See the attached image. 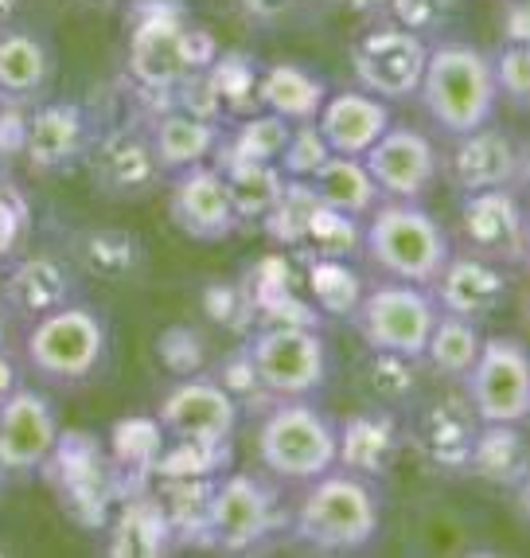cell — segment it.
<instances>
[{
	"mask_svg": "<svg viewBox=\"0 0 530 558\" xmlns=\"http://www.w3.org/2000/svg\"><path fill=\"white\" fill-rule=\"evenodd\" d=\"M20 4H24V0H0V28H9L12 20H16Z\"/></svg>",
	"mask_w": 530,
	"mask_h": 558,
	"instance_id": "db71d44e",
	"label": "cell"
},
{
	"mask_svg": "<svg viewBox=\"0 0 530 558\" xmlns=\"http://www.w3.org/2000/svg\"><path fill=\"white\" fill-rule=\"evenodd\" d=\"M328 157H332V149H328V141L320 137L317 121H297V125L288 130V141L278 157V168L288 180H308Z\"/></svg>",
	"mask_w": 530,
	"mask_h": 558,
	"instance_id": "7bdbcfd3",
	"label": "cell"
},
{
	"mask_svg": "<svg viewBox=\"0 0 530 558\" xmlns=\"http://www.w3.org/2000/svg\"><path fill=\"white\" fill-rule=\"evenodd\" d=\"M402 449V429L386 410H363L352 414L344 426H335V465L355 476H386Z\"/></svg>",
	"mask_w": 530,
	"mask_h": 558,
	"instance_id": "603a6c76",
	"label": "cell"
},
{
	"mask_svg": "<svg viewBox=\"0 0 530 558\" xmlns=\"http://www.w3.org/2000/svg\"><path fill=\"white\" fill-rule=\"evenodd\" d=\"M418 98L429 118L437 121V130H445L448 137L488 125L500 106L492 56L465 39H441L437 47H429Z\"/></svg>",
	"mask_w": 530,
	"mask_h": 558,
	"instance_id": "3957f363",
	"label": "cell"
},
{
	"mask_svg": "<svg viewBox=\"0 0 530 558\" xmlns=\"http://www.w3.org/2000/svg\"><path fill=\"white\" fill-rule=\"evenodd\" d=\"M328 4L347 16H382V0H328Z\"/></svg>",
	"mask_w": 530,
	"mask_h": 558,
	"instance_id": "816d5d0a",
	"label": "cell"
},
{
	"mask_svg": "<svg viewBox=\"0 0 530 558\" xmlns=\"http://www.w3.org/2000/svg\"><path fill=\"white\" fill-rule=\"evenodd\" d=\"M226 446H199V441H172V449H160L157 469L152 473L164 476H219Z\"/></svg>",
	"mask_w": 530,
	"mask_h": 558,
	"instance_id": "f6af8a7d",
	"label": "cell"
},
{
	"mask_svg": "<svg viewBox=\"0 0 530 558\" xmlns=\"http://www.w3.org/2000/svg\"><path fill=\"white\" fill-rule=\"evenodd\" d=\"M278 527L273 493L250 473H226L214 481L211 520H207V547L223 555H246L258 550Z\"/></svg>",
	"mask_w": 530,
	"mask_h": 558,
	"instance_id": "8fae6325",
	"label": "cell"
},
{
	"mask_svg": "<svg viewBox=\"0 0 530 558\" xmlns=\"http://www.w3.org/2000/svg\"><path fill=\"white\" fill-rule=\"evenodd\" d=\"M480 348H484V332H480L476 320L453 317V313H437L421 360H426L437 375H445V379H465V375L472 372Z\"/></svg>",
	"mask_w": 530,
	"mask_h": 558,
	"instance_id": "d6a6232c",
	"label": "cell"
},
{
	"mask_svg": "<svg viewBox=\"0 0 530 558\" xmlns=\"http://www.w3.org/2000/svg\"><path fill=\"white\" fill-rule=\"evenodd\" d=\"M223 133H226L223 121L192 118V113L172 110V106H164V110L149 118L152 153H157V165L164 177H172L180 168L211 160L214 149H219V141H223Z\"/></svg>",
	"mask_w": 530,
	"mask_h": 558,
	"instance_id": "cb8c5ba5",
	"label": "cell"
},
{
	"mask_svg": "<svg viewBox=\"0 0 530 558\" xmlns=\"http://www.w3.org/2000/svg\"><path fill=\"white\" fill-rule=\"evenodd\" d=\"M258 63L246 51H214V59L207 63V78H211L226 118H243V113L258 110Z\"/></svg>",
	"mask_w": 530,
	"mask_h": 558,
	"instance_id": "8d00e7d4",
	"label": "cell"
},
{
	"mask_svg": "<svg viewBox=\"0 0 530 558\" xmlns=\"http://www.w3.org/2000/svg\"><path fill=\"white\" fill-rule=\"evenodd\" d=\"M437 313V301H433V293L426 286L386 281V286L363 289V298H359V305H355V313L347 320L355 325V332L363 336L367 348L421 360Z\"/></svg>",
	"mask_w": 530,
	"mask_h": 558,
	"instance_id": "ba28073f",
	"label": "cell"
},
{
	"mask_svg": "<svg viewBox=\"0 0 530 558\" xmlns=\"http://www.w3.org/2000/svg\"><path fill=\"white\" fill-rule=\"evenodd\" d=\"M211 165L223 172L238 223H261L270 215V207L281 199L285 172L278 165H266V160H234V157H214Z\"/></svg>",
	"mask_w": 530,
	"mask_h": 558,
	"instance_id": "f546056e",
	"label": "cell"
},
{
	"mask_svg": "<svg viewBox=\"0 0 530 558\" xmlns=\"http://www.w3.org/2000/svg\"><path fill=\"white\" fill-rule=\"evenodd\" d=\"M59 414L51 399L20 383L16 391L0 399V469L16 476H32L56 457Z\"/></svg>",
	"mask_w": 530,
	"mask_h": 558,
	"instance_id": "9a60e30c",
	"label": "cell"
},
{
	"mask_svg": "<svg viewBox=\"0 0 530 558\" xmlns=\"http://www.w3.org/2000/svg\"><path fill=\"white\" fill-rule=\"evenodd\" d=\"M382 508L367 476L328 469L308 481L305 500L293 512V535L317 555H355L379 539Z\"/></svg>",
	"mask_w": 530,
	"mask_h": 558,
	"instance_id": "7a4b0ae2",
	"label": "cell"
},
{
	"mask_svg": "<svg viewBox=\"0 0 530 558\" xmlns=\"http://www.w3.org/2000/svg\"><path fill=\"white\" fill-rule=\"evenodd\" d=\"M94 125L78 102H44L24 118L20 153L32 172H66L86 157Z\"/></svg>",
	"mask_w": 530,
	"mask_h": 558,
	"instance_id": "ac0fdd59",
	"label": "cell"
},
{
	"mask_svg": "<svg viewBox=\"0 0 530 558\" xmlns=\"http://www.w3.org/2000/svg\"><path fill=\"white\" fill-rule=\"evenodd\" d=\"M391 102H382L367 90H328L317 113V130L328 141V149L340 157H363L374 141L391 125Z\"/></svg>",
	"mask_w": 530,
	"mask_h": 558,
	"instance_id": "44dd1931",
	"label": "cell"
},
{
	"mask_svg": "<svg viewBox=\"0 0 530 558\" xmlns=\"http://www.w3.org/2000/svg\"><path fill=\"white\" fill-rule=\"evenodd\" d=\"M172 547V527L164 520V508L152 496L130 493L113 523V555H137V558H152L164 555Z\"/></svg>",
	"mask_w": 530,
	"mask_h": 558,
	"instance_id": "1f68e13d",
	"label": "cell"
},
{
	"mask_svg": "<svg viewBox=\"0 0 530 558\" xmlns=\"http://www.w3.org/2000/svg\"><path fill=\"white\" fill-rule=\"evenodd\" d=\"M363 254L391 281L409 286H433L445 270L453 242L448 231L409 199H386L363 219Z\"/></svg>",
	"mask_w": 530,
	"mask_h": 558,
	"instance_id": "277c9868",
	"label": "cell"
},
{
	"mask_svg": "<svg viewBox=\"0 0 530 558\" xmlns=\"http://www.w3.org/2000/svg\"><path fill=\"white\" fill-rule=\"evenodd\" d=\"M418 363L421 360H409V355L398 352H379L371 348L363 363V387L371 399L386 402V407H398V402L414 399L418 391Z\"/></svg>",
	"mask_w": 530,
	"mask_h": 558,
	"instance_id": "60d3db41",
	"label": "cell"
},
{
	"mask_svg": "<svg viewBox=\"0 0 530 558\" xmlns=\"http://www.w3.org/2000/svg\"><path fill=\"white\" fill-rule=\"evenodd\" d=\"M219 476H164L160 484V508L172 527V539L207 543V520H211V496Z\"/></svg>",
	"mask_w": 530,
	"mask_h": 558,
	"instance_id": "4dcf8cb0",
	"label": "cell"
},
{
	"mask_svg": "<svg viewBox=\"0 0 530 558\" xmlns=\"http://www.w3.org/2000/svg\"><path fill=\"white\" fill-rule=\"evenodd\" d=\"M258 457L278 481H317L335 469V422L308 399H278L258 429Z\"/></svg>",
	"mask_w": 530,
	"mask_h": 558,
	"instance_id": "8992f818",
	"label": "cell"
},
{
	"mask_svg": "<svg viewBox=\"0 0 530 558\" xmlns=\"http://www.w3.org/2000/svg\"><path fill=\"white\" fill-rule=\"evenodd\" d=\"M0 106H4V98H0Z\"/></svg>",
	"mask_w": 530,
	"mask_h": 558,
	"instance_id": "680465c9",
	"label": "cell"
},
{
	"mask_svg": "<svg viewBox=\"0 0 530 558\" xmlns=\"http://www.w3.org/2000/svg\"><path fill=\"white\" fill-rule=\"evenodd\" d=\"M110 352V328H106L102 313L90 305H63L56 313L36 317L24 340V355L28 367L44 383L56 387H75L98 375Z\"/></svg>",
	"mask_w": 530,
	"mask_h": 558,
	"instance_id": "5b68a950",
	"label": "cell"
},
{
	"mask_svg": "<svg viewBox=\"0 0 530 558\" xmlns=\"http://www.w3.org/2000/svg\"><path fill=\"white\" fill-rule=\"evenodd\" d=\"M363 165L382 199H409V204H418L441 177L437 145L414 125H394V121L363 153Z\"/></svg>",
	"mask_w": 530,
	"mask_h": 558,
	"instance_id": "5bb4252c",
	"label": "cell"
},
{
	"mask_svg": "<svg viewBox=\"0 0 530 558\" xmlns=\"http://www.w3.org/2000/svg\"><path fill=\"white\" fill-rule=\"evenodd\" d=\"M56 75V56L39 32L32 28H0V98L12 106L32 102L47 90Z\"/></svg>",
	"mask_w": 530,
	"mask_h": 558,
	"instance_id": "d4e9b609",
	"label": "cell"
},
{
	"mask_svg": "<svg viewBox=\"0 0 530 558\" xmlns=\"http://www.w3.org/2000/svg\"><path fill=\"white\" fill-rule=\"evenodd\" d=\"M130 4V47L125 75L140 98L164 102L187 75L207 71L214 59V39L192 24L184 0H125Z\"/></svg>",
	"mask_w": 530,
	"mask_h": 558,
	"instance_id": "6da1fadb",
	"label": "cell"
},
{
	"mask_svg": "<svg viewBox=\"0 0 530 558\" xmlns=\"http://www.w3.org/2000/svg\"><path fill=\"white\" fill-rule=\"evenodd\" d=\"M503 36H507V44H530L527 0H507L503 4Z\"/></svg>",
	"mask_w": 530,
	"mask_h": 558,
	"instance_id": "f907efd6",
	"label": "cell"
},
{
	"mask_svg": "<svg viewBox=\"0 0 530 558\" xmlns=\"http://www.w3.org/2000/svg\"><path fill=\"white\" fill-rule=\"evenodd\" d=\"M288 130H293V121L278 118V113H270V110L243 113V118L234 121V130L223 133L214 157L266 160V165H278L281 149H285V141H288Z\"/></svg>",
	"mask_w": 530,
	"mask_h": 558,
	"instance_id": "836d02e7",
	"label": "cell"
},
{
	"mask_svg": "<svg viewBox=\"0 0 530 558\" xmlns=\"http://www.w3.org/2000/svg\"><path fill=\"white\" fill-rule=\"evenodd\" d=\"M308 187L317 192L320 204L335 207V211H344V215H355V219H367V215L382 204L363 157H340V153H332V157L308 177Z\"/></svg>",
	"mask_w": 530,
	"mask_h": 558,
	"instance_id": "f1b7e54d",
	"label": "cell"
},
{
	"mask_svg": "<svg viewBox=\"0 0 530 558\" xmlns=\"http://www.w3.org/2000/svg\"><path fill=\"white\" fill-rule=\"evenodd\" d=\"M429 293H433L441 313L468 317L480 325L507 301V270H503V262L484 258L476 251L448 254L445 270L429 286Z\"/></svg>",
	"mask_w": 530,
	"mask_h": 558,
	"instance_id": "ffe728a7",
	"label": "cell"
},
{
	"mask_svg": "<svg viewBox=\"0 0 530 558\" xmlns=\"http://www.w3.org/2000/svg\"><path fill=\"white\" fill-rule=\"evenodd\" d=\"M254 379L270 399H312L328 383V344L320 328L266 325L246 344Z\"/></svg>",
	"mask_w": 530,
	"mask_h": 558,
	"instance_id": "52a82bcc",
	"label": "cell"
},
{
	"mask_svg": "<svg viewBox=\"0 0 530 558\" xmlns=\"http://www.w3.org/2000/svg\"><path fill=\"white\" fill-rule=\"evenodd\" d=\"M219 383H223V387L234 395V399L258 387V379H254V367H250V355H246V348H243V352H238V355H231V360H226L223 379H219Z\"/></svg>",
	"mask_w": 530,
	"mask_h": 558,
	"instance_id": "c3c4849f",
	"label": "cell"
},
{
	"mask_svg": "<svg viewBox=\"0 0 530 558\" xmlns=\"http://www.w3.org/2000/svg\"><path fill=\"white\" fill-rule=\"evenodd\" d=\"M168 215H172V223H176L187 239H196V242H223L243 227L238 215H234L223 172H219L211 160L172 172Z\"/></svg>",
	"mask_w": 530,
	"mask_h": 558,
	"instance_id": "2e32d148",
	"label": "cell"
},
{
	"mask_svg": "<svg viewBox=\"0 0 530 558\" xmlns=\"http://www.w3.org/2000/svg\"><path fill=\"white\" fill-rule=\"evenodd\" d=\"M4 336L9 332H4V317H0V348H4Z\"/></svg>",
	"mask_w": 530,
	"mask_h": 558,
	"instance_id": "9f6ffc18",
	"label": "cell"
},
{
	"mask_svg": "<svg viewBox=\"0 0 530 558\" xmlns=\"http://www.w3.org/2000/svg\"><path fill=\"white\" fill-rule=\"evenodd\" d=\"M317 207H320V199H317V192L308 187V180L285 177L281 199L270 207V215L261 219V223H266V234H270L278 246H285V251H300V246H305L308 219H312Z\"/></svg>",
	"mask_w": 530,
	"mask_h": 558,
	"instance_id": "f35d334b",
	"label": "cell"
},
{
	"mask_svg": "<svg viewBox=\"0 0 530 558\" xmlns=\"http://www.w3.org/2000/svg\"><path fill=\"white\" fill-rule=\"evenodd\" d=\"M78 258L94 278L130 281L145 270V246L130 231H90L78 239Z\"/></svg>",
	"mask_w": 530,
	"mask_h": 558,
	"instance_id": "d590c367",
	"label": "cell"
},
{
	"mask_svg": "<svg viewBox=\"0 0 530 558\" xmlns=\"http://www.w3.org/2000/svg\"><path fill=\"white\" fill-rule=\"evenodd\" d=\"M24 231H28V207L16 192L0 187V258L16 254V246L24 242Z\"/></svg>",
	"mask_w": 530,
	"mask_h": 558,
	"instance_id": "7dc6e473",
	"label": "cell"
},
{
	"mask_svg": "<svg viewBox=\"0 0 530 558\" xmlns=\"http://www.w3.org/2000/svg\"><path fill=\"white\" fill-rule=\"evenodd\" d=\"M160 360L172 375H196L199 363H204V340H199L192 328H168L160 336Z\"/></svg>",
	"mask_w": 530,
	"mask_h": 558,
	"instance_id": "bcb514c9",
	"label": "cell"
},
{
	"mask_svg": "<svg viewBox=\"0 0 530 558\" xmlns=\"http://www.w3.org/2000/svg\"><path fill=\"white\" fill-rule=\"evenodd\" d=\"M238 9L250 24H278L297 9V0H238Z\"/></svg>",
	"mask_w": 530,
	"mask_h": 558,
	"instance_id": "681fc988",
	"label": "cell"
},
{
	"mask_svg": "<svg viewBox=\"0 0 530 558\" xmlns=\"http://www.w3.org/2000/svg\"><path fill=\"white\" fill-rule=\"evenodd\" d=\"M460 234L476 254L495 262L527 258V219L515 187H492V192H468L460 204Z\"/></svg>",
	"mask_w": 530,
	"mask_h": 558,
	"instance_id": "d6986e66",
	"label": "cell"
},
{
	"mask_svg": "<svg viewBox=\"0 0 530 558\" xmlns=\"http://www.w3.org/2000/svg\"><path fill=\"white\" fill-rule=\"evenodd\" d=\"M445 172L456 192H492V187H519L527 153L522 145L500 125H480L460 137H453V153L445 160Z\"/></svg>",
	"mask_w": 530,
	"mask_h": 558,
	"instance_id": "e0dca14e",
	"label": "cell"
},
{
	"mask_svg": "<svg viewBox=\"0 0 530 558\" xmlns=\"http://www.w3.org/2000/svg\"><path fill=\"white\" fill-rule=\"evenodd\" d=\"M468 383V407L480 422H511L522 426L530 418V360L519 336H492L476 355Z\"/></svg>",
	"mask_w": 530,
	"mask_h": 558,
	"instance_id": "30bf717a",
	"label": "cell"
},
{
	"mask_svg": "<svg viewBox=\"0 0 530 558\" xmlns=\"http://www.w3.org/2000/svg\"><path fill=\"white\" fill-rule=\"evenodd\" d=\"M164 449V429L157 418H125L113 426V469L130 481H145Z\"/></svg>",
	"mask_w": 530,
	"mask_h": 558,
	"instance_id": "74e56055",
	"label": "cell"
},
{
	"mask_svg": "<svg viewBox=\"0 0 530 558\" xmlns=\"http://www.w3.org/2000/svg\"><path fill=\"white\" fill-rule=\"evenodd\" d=\"M157 422L172 441L226 446L238 426V399L211 375H184L160 399Z\"/></svg>",
	"mask_w": 530,
	"mask_h": 558,
	"instance_id": "4fadbf2b",
	"label": "cell"
},
{
	"mask_svg": "<svg viewBox=\"0 0 530 558\" xmlns=\"http://www.w3.org/2000/svg\"><path fill=\"white\" fill-rule=\"evenodd\" d=\"M75 274L63 258H51V254H28L20 258L9 274H4V286H0V298L12 313L20 317H44V313H56V308L71 305L75 301Z\"/></svg>",
	"mask_w": 530,
	"mask_h": 558,
	"instance_id": "7402d4cb",
	"label": "cell"
},
{
	"mask_svg": "<svg viewBox=\"0 0 530 558\" xmlns=\"http://www.w3.org/2000/svg\"><path fill=\"white\" fill-rule=\"evenodd\" d=\"M308 298H312V308L320 317H352L359 298H363V281L347 258L308 254Z\"/></svg>",
	"mask_w": 530,
	"mask_h": 558,
	"instance_id": "e575fe53",
	"label": "cell"
},
{
	"mask_svg": "<svg viewBox=\"0 0 530 558\" xmlns=\"http://www.w3.org/2000/svg\"><path fill=\"white\" fill-rule=\"evenodd\" d=\"M78 4H86V9H122L125 0H78Z\"/></svg>",
	"mask_w": 530,
	"mask_h": 558,
	"instance_id": "11a10c76",
	"label": "cell"
},
{
	"mask_svg": "<svg viewBox=\"0 0 530 558\" xmlns=\"http://www.w3.org/2000/svg\"><path fill=\"white\" fill-rule=\"evenodd\" d=\"M16 387H20V367L12 363V355L0 348V399H4V395H12Z\"/></svg>",
	"mask_w": 530,
	"mask_h": 558,
	"instance_id": "f5cc1de1",
	"label": "cell"
},
{
	"mask_svg": "<svg viewBox=\"0 0 530 558\" xmlns=\"http://www.w3.org/2000/svg\"><path fill=\"white\" fill-rule=\"evenodd\" d=\"M305 254H320V258H347L352 262L355 254L363 251V219L355 215L335 211V207L320 204L308 219L305 231Z\"/></svg>",
	"mask_w": 530,
	"mask_h": 558,
	"instance_id": "ab89813d",
	"label": "cell"
},
{
	"mask_svg": "<svg viewBox=\"0 0 530 558\" xmlns=\"http://www.w3.org/2000/svg\"><path fill=\"white\" fill-rule=\"evenodd\" d=\"M328 98V83L300 63H273L258 75V110H270L285 121H317Z\"/></svg>",
	"mask_w": 530,
	"mask_h": 558,
	"instance_id": "83f0119b",
	"label": "cell"
},
{
	"mask_svg": "<svg viewBox=\"0 0 530 558\" xmlns=\"http://www.w3.org/2000/svg\"><path fill=\"white\" fill-rule=\"evenodd\" d=\"M426 59V39L398 28L391 20H382V24H374L371 32L355 39L352 75L359 83V90L374 94L382 102H406V98H418Z\"/></svg>",
	"mask_w": 530,
	"mask_h": 558,
	"instance_id": "9c48e42d",
	"label": "cell"
},
{
	"mask_svg": "<svg viewBox=\"0 0 530 558\" xmlns=\"http://www.w3.org/2000/svg\"><path fill=\"white\" fill-rule=\"evenodd\" d=\"M476 429H480V418L468 407V399H441L421 414L418 446L429 457V465L441 473H468Z\"/></svg>",
	"mask_w": 530,
	"mask_h": 558,
	"instance_id": "484cf974",
	"label": "cell"
},
{
	"mask_svg": "<svg viewBox=\"0 0 530 558\" xmlns=\"http://www.w3.org/2000/svg\"><path fill=\"white\" fill-rule=\"evenodd\" d=\"M83 160L90 184L106 199H140L164 180L149 130H140V125H110V130L94 133Z\"/></svg>",
	"mask_w": 530,
	"mask_h": 558,
	"instance_id": "7c38bea8",
	"label": "cell"
},
{
	"mask_svg": "<svg viewBox=\"0 0 530 558\" xmlns=\"http://www.w3.org/2000/svg\"><path fill=\"white\" fill-rule=\"evenodd\" d=\"M382 16L414 32V36H437L456 16V0H382Z\"/></svg>",
	"mask_w": 530,
	"mask_h": 558,
	"instance_id": "ee69618b",
	"label": "cell"
},
{
	"mask_svg": "<svg viewBox=\"0 0 530 558\" xmlns=\"http://www.w3.org/2000/svg\"><path fill=\"white\" fill-rule=\"evenodd\" d=\"M0 488H4V469H0Z\"/></svg>",
	"mask_w": 530,
	"mask_h": 558,
	"instance_id": "6f0895ef",
	"label": "cell"
},
{
	"mask_svg": "<svg viewBox=\"0 0 530 558\" xmlns=\"http://www.w3.org/2000/svg\"><path fill=\"white\" fill-rule=\"evenodd\" d=\"M492 78L495 94L511 110H527L530 106V47L527 44H503L492 56Z\"/></svg>",
	"mask_w": 530,
	"mask_h": 558,
	"instance_id": "b9f144b4",
	"label": "cell"
},
{
	"mask_svg": "<svg viewBox=\"0 0 530 558\" xmlns=\"http://www.w3.org/2000/svg\"><path fill=\"white\" fill-rule=\"evenodd\" d=\"M468 473L495 488H522L530 473V449L522 426L511 422H480L468 453Z\"/></svg>",
	"mask_w": 530,
	"mask_h": 558,
	"instance_id": "4316f807",
	"label": "cell"
}]
</instances>
